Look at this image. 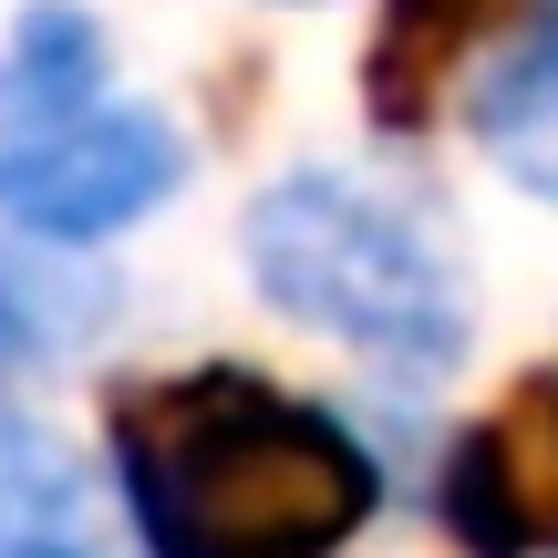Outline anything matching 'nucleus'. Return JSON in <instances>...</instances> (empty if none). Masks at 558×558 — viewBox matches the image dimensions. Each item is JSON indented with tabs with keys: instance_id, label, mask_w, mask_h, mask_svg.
<instances>
[{
	"instance_id": "f257e3e1",
	"label": "nucleus",
	"mask_w": 558,
	"mask_h": 558,
	"mask_svg": "<svg viewBox=\"0 0 558 558\" xmlns=\"http://www.w3.org/2000/svg\"><path fill=\"white\" fill-rule=\"evenodd\" d=\"M104 435L145 558H341L383 507L373 445L248 362L124 383Z\"/></svg>"
},
{
	"instance_id": "f03ea898",
	"label": "nucleus",
	"mask_w": 558,
	"mask_h": 558,
	"mask_svg": "<svg viewBox=\"0 0 558 558\" xmlns=\"http://www.w3.org/2000/svg\"><path fill=\"white\" fill-rule=\"evenodd\" d=\"M248 279L300 331L352 341L393 373H445L465 352V279L414 197L341 166H300L248 197Z\"/></svg>"
},
{
	"instance_id": "7ed1b4c3",
	"label": "nucleus",
	"mask_w": 558,
	"mask_h": 558,
	"mask_svg": "<svg viewBox=\"0 0 558 558\" xmlns=\"http://www.w3.org/2000/svg\"><path fill=\"white\" fill-rule=\"evenodd\" d=\"M186 177V135L156 104H83L52 124H0V228L41 248H94L114 228L156 218Z\"/></svg>"
},
{
	"instance_id": "20e7f679",
	"label": "nucleus",
	"mask_w": 558,
	"mask_h": 558,
	"mask_svg": "<svg viewBox=\"0 0 558 558\" xmlns=\"http://www.w3.org/2000/svg\"><path fill=\"white\" fill-rule=\"evenodd\" d=\"M445 527L476 558L558 548V362L527 373L486 424H465L445 456Z\"/></svg>"
},
{
	"instance_id": "39448f33",
	"label": "nucleus",
	"mask_w": 558,
	"mask_h": 558,
	"mask_svg": "<svg viewBox=\"0 0 558 558\" xmlns=\"http://www.w3.org/2000/svg\"><path fill=\"white\" fill-rule=\"evenodd\" d=\"M518 11L527 0H383L373 52H362V104H373V124H393V135L435 124L445 83H456Z\"/></svg>"
},
{
	"instance_id": "423d86ee",
	"label": "nucleus",
	"mask_w": 558,
	"mask_h": 558,
	"mask_svg": "<svg viewBox=\"0 0 558 558\" xmlns=\"http://www.w3.org/2000/svg\"><path fill=\"white\" fill-rule=\"evenodd\" d=\"M465 124H476V145L497 156L507 186H527L538 207H558V21L518 32V41L476 73Z\"/></svg>"
},
{
	"instance_id": "0eeeda50",
	"label": "nucleus",
	"mask_w": 558,
	"mask_h": 558,
	"mask_svg": "<svg viewBox=\"0 0 558 558\" xmlns=\"http://www.w3.org/2000/svg\"><path fill=\"white\" fill-rule=\"evenodd\" d=\"M104 73H114L104 21L83 0H32L11 21V41H0V124L83 114V104H104Z\"/></svg>"
},
{
	"instance_id": "6e6552de",
	"label": "nucleus",
	"mask_w": 558,
	"mask_h": 558,
	"mask_svg": "<svg viewBox=\"0 0 558 558\" xmlns=\"http://www.w3.org/2000/svg\"><path fill=\"white\" fill-rule=\"evenodd\" d=\"M104 311H114V300H104V279L52 269V259H32V248L0 239V373H32V362L83 352Z\"/></svg>"
},
{
	"instance_id": "1a4fd4ad",
	"label": "nucleus",
	"mask_w": 558,
	"mask_h": 558,
	"mask_svg": "<svg viewBox=\"0 0 558 558\" xmlns=\"http://www.w3.org/2000/svg\"><path fill=\"white\" fill-rule=\"evenodd\" d=\"M0 518H41V527L73 518V465H62L21 414H0Z\"/></svg>"
},
{
	"instance_id": "9d476101",
	"label": "nucleus",
	"mask_w": 558,
	"mask_h": 558,
	"mask_svg": "<svg viewBox=\"0 0 558 558\" xmlns=\"http://www.w3.org/2000/svg\"><path fill=\"white\" fill-rule=\"evenodd\" d=\"M0 558H94L73 527H41V518H0Z\"/></svg>"
}]
</instances>
